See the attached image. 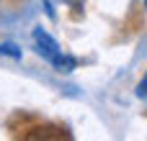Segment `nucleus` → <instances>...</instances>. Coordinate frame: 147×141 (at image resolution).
Masks as SVG:
<instances>
[{
	"label": "nucleus",
	"instance_id": "1",
	"mask_svg": "<svg viewBox=\"0 0 147 141\" xmlns=\"http://www.w3.org/2000/svg\"><path fill=\"white\" fill-rule=\"evenodd\" d=\"M31 36H34V44H36V51L47 59V62H54L59 54H62V49H59V44L44 31V28H34L31 31Z\"/></svg>",
	"mask_w": 147,
	"mask_h": 141
},
{
	"label": "nucleus",
	"instance_id": "5",
	"mask_svg": "<svg viewBox=\"0 0 147 141\" xmlns=\"http://www.w3.org/2000/svg\"><path fill=\"white\" fill-rule=\"evenodd\" d=\"M145 8H147V0H145Z\"/></svg>",
	"mask_w": 147,
	"mask_h": 141
},
{
	"label": "nucleus",
	"instance_id": "3",
	"mask_svg": "<svg viewBox=\"0 0 147 141\" xmlns=\"http://www.w3.org/2000/svg\"><path fill=\"white\" fill-rule=\"evenodd\" d=\"M0 54H5V57H10V59H21V49H18L16 44H10V41H5V44H0Z\"/></svg>",
	"mask_w": 147,
	"mask_h": 141
},
{
	"label": "nucleus",
	"instance_id": "4",
	"mask_svg": "<svg viewBox=\"0 0 147 141\" xmlns=\"http://www.w3.org/2000/svg\"><path fill=\"white\" fill-rule=\"evenodd\" d=\"M137 95L140 98H147V72H145V77L140 80V85H137Z\"/></svg>",
	"mask_w": 147,
	"mask_h": 141
},
{
	"label": "nucleus",
	"instance_id": "2",
	"mask_svg": "<svg viewBox=\"0 0 147 141\" xmlns=\"http://www.w3.org/2000/svg\"><path fill=\"white\" fill-rule=\"evenodd\" d=\"M52 64H54V67H57V72H72V69H75V64H78V62H75V59H72V57H67V54H59V57H57V59H54V62H52Z\"/></svg>",
	"mask_w": 147,
	"mask_h": 141
}]
</instances>
